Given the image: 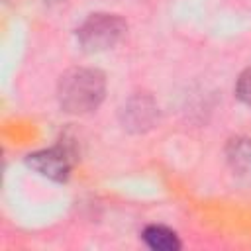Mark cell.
<instances>
[{"instance_id": "cell-5", "label": "cell", "mask_w": 251, "mask_h": 251, "mask_svg": "<svg viewBox=\"0 0 251 251\" xmlns=\"http://www.w3.org/2000/svg\"><path fill=\"white\" fill-rule=\"evenodd\" d=\"M143 241L151 249H157V251H175L180 247L175 231H171L163 226H149L143 231Z\"/></svg>"}, {"instance_id": "cell-7", "label": "cell", "mask_w": 251, "mask_h": 251, "mask_svg": "<svg viewBox=\"0 0 251 251\" xmlns=\"http://www.w3.org/2000/svg\"><path fill=\"white\" fill-rule=\"evenodd\" d=\"M49 2H57V0H49Z\"/></svg>"}, {"instance_id": "cell-4", "label": "cell", "mask_w": 251, "mask_h": 251, "mask_svg": "<svg viewBox=\"0 0 251 251\" xmlns=\"http://www.w3.org/2000/svg\"><path fill=\"white\" fill-rule=\"evenodd\" d=\"M227 159L239 176L251 178V141L233 139L227 147Z\"/></svg>"}, {"instance_id": "cell-2", "label": "cell", "mask_w": 251, "mask_h": 251, "mask_svg": "<svg viewBox=\"0 0 251 251\" xmlns=\"http://www.w3.org/2000/svg\"><path fill=\"white\" fill-rule=\"evenodd\" d=\"M126 33V22L112 14H94L78 27V41L86 51L114 47Z\"/></svg>"}, {"instance_id": "cell-1", "label": "cell", "mask_w": 251, "mask_h": 251, "mask_svg": "<svg viewBox=\"0 0 251 251\" xmlns=\"http://www.w3.org/2000/svg\"><path fill=\"white\" fill-rule=\"evenodd\" d=\"M104 92L106 80L96 69H73L59 82V102L71 114H86L98 108Z\"/></svg>"}, {"instance_id": "cell-6", "label": "cell", "mask_w": 251, "mask_h": 251, "mask_svg": "<svg viewBox=\"0 0 251 251\" xmlns=\"http://www.w3.org/2000/svg\"><path fill=\"white\" fill-rule=\"evenodd\" d=\"M237 96L247 104L251 106V69H247L239 80H237Z\"/></svg>"}, {"instance_id": "cell-3", "label": "cell", "mask_w": 251, "mask_h": 251, "mask_svg": "<svg viewBox=\"0 0 251 251\" xmlns=\"http://www.w3.org/2000/svg\"><path fill=\"white\" fill-rule=\"evenodd\" d=\"M29 167L39 171L41 175L53 178V180H65L71 171V157L69 151L63 147H53L47 151H39L29 155L27 159Z\"/></svg>"}]
</instances>
